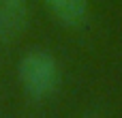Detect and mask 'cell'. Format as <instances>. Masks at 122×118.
Returning a JSON list of instances; mask_svg holds the SVG:
<instances>
[{
	"label": "cell",
	"instance_id": "1",
	"mask_svg": "<svg viewBox=\"0 0 122 118\" xmlns=\"http://www.w3.org/2000/svg\"><path fill=\"white\" fill-rule=\"evenodd\" d=\"M19 80L26 92L34 99L47 97L60 84V67L56 58L43 49L26 54L19 62Z\"/></svg>",
	"mask_w": 122,
	"mask_h": 118
},
{
	"label": "cell",
	"instance_id": "2",
	"mask_svg": "<svg viewBox=\"0 0 122 118\" xmlns=\"http://www.w3.org/2000/svg\"><path fill=\"white\" fill-rule=\"evenodd\" d=\"M28 24V0H0V41H13Z\"/></svg>",
	"mask_w": 122,
	"mask_h": 118
},
{
	"label": "cell",
	"instance_id": "3",
	"mask_svg": "<svg viewBox=\"0 0 122 118\" xmlns=\"http://www.w3.org/2000/svg\"><path fill=\"white\" fill-rule=\"evenodd\" d=\"M49 11L66 26H81L88 17V0H45Z\"/></svg>",
	"mask_w": 122,
	"mask_h": 118
}]
</instances>
